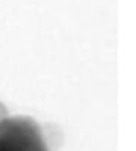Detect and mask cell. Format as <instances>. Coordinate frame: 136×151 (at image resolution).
<instances>
[{"label": "cell", "mask_w": 136, "mask_h": 151, "mask_svg": "<svg viewBox=\"0 0 136 151\" xmlns=\"http://www.w3.org/2000/svg\"><path fill=\"white\" fill-rule=\"evenodd\" d=\"M0 151H52V145L33 117L8 114L0 120Z\"/></svg>", "instance_id": "cell-1"}, {"label": "cell", "mask_w": 136, "mask_h": 151, "mask_svg": "<svg viewBox=\"0 0 136 151\" xmlns=\"http://www.w3.org/2000/svg\"><path fill=\"white\" fill-rule=\"evenodd\" d=\"M5 116H8V110H6V107L0 102V120H2Z\"/></svg>", "instance_id": "cell-2"}]
</instances>
